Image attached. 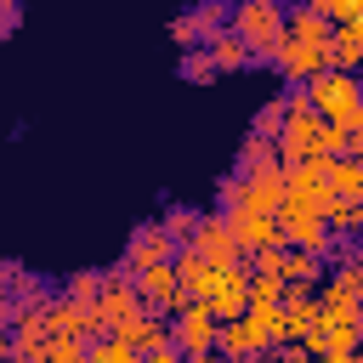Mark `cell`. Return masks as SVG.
I'll list each match as a JSON object with an SVG mask.
<instances>
[{
  "label": "cell",
  "mask_w": 363,
  "mask_h": 363,
  "mask_svg": "<svg viewBox=\"0 0 363 363\" xmlns=\"http://www.w3.org/2000/svg\"><path fill=\"white\" fill-rule=\"evenodd\" d=\"M278 130H284V96L261 102L255 119H250V136H261V142H272V147H278Z\"/></svg>",
  "instance_id": "18"
},
{
  "label": "cell",
  "mask_w": 363,
  "mask_h": 363,
  "mask_svg": "<svg viewBox=\"0 0 363 363\" xmlns=\"http://www.w3.org/2000/svg\"><path fill=\"white\" fill-rule=\"evenodd\" d=\"M329 159L318 164H301V170H284V204H278V227H301V221H323L329 216Z\"/></svg>",
  "instance_id": "1"
},
{
  "label": "cell",
  "mask_w": 363,
  "mask_h": 363,
  "mask_svg": "<svg viewBox=\"0 0 363 363\" xmlns=\"http://www.w3.org/2000/svg\"><path fill=\"white\" fill-rule=\"evenodd\" d=\"M357 79H363V74H357Z\"/></svg>",
  "instance_id": "28"
},
{
  "label": "cell",
  "mask_w": 363,
  "mask_h": 363,
  "mask_svg": "<svg viewBox=\"0 0 363 363\" xmlns=\"http://www.w3.org/2000/svg\"><path fill=\"white\" fill-rule=\"evenodd\" d=\"M284 34H289V40H306V45H323V51H329V34H335V28L323 23V11H318V6H295V11H289V23H284Z\"/></svg>",
  "instance_id": "12"
},
{
  "label": "cell",
  "mask_w": 363,
  "mask_h": 363,
  "mask_svg": "<svg viewBox=\"0 0 363 363\" xmlns=\"http://www.w3.org/2000/svg\"><path fill=\"white\" fill-rule=\"evenodd\" d=\"M17 23H23V6H17V0H0V40L17 34Z\"/></svg>",
  "instance_id": "24"
},
{
  "label": "cell",
  "mask_w": 363,
  "mask_h": 363,
  "mask_svg": "<svg viewBox=\"0 0 363 363\" xmlns=\"http://www.w3.org/2000/svg\"><path fill=\"white\" fill-rule=\"evenodd\" d=\"M62 295H68V301H79V306H96V295H102V272H96V267H85V272H74Z\"/></svg>",
  "instance_id": "21"
},
{
  "label": "cell",
  "mask_w": 363,
  "mask_h": 363,
  "mask_svg": "<svg viewBox=\"0 0 363 363\" xmlns=\"http://www.w3.org/2000/svg\"><path fill=\"white\" fill-rule=\"evenodd\" d=\"M136 318H147V306H142V295H136V278H130L125 267H102V295H96V306H91V329H96V335H119V329L136 323Z\"/></svg>",
  "instance_id": "3"
},
{
  "label": "cell",
  "mask_w": 363,
  "mask_h": 363,
  "mask_svg": "<svg viewBox=\"0 0 363 363\" xmlns=\"http://www.w3.org/2000/svg\"><path fill=\"white\" fill-rule=\"evenodd\" d=\"M329 193L335 199H363V159H329Z\"/></svg>",
  "instance_id": "16"
},
{
  "label": "cell",
  "mask_w": 363,
  "mask_h": 363,
  "mask_svg": "<svg viewBox=\"0 0 363 363\" xmlns=\"http://www.w3.org/2000/svg\"><path fill=\"white\" fill-rule=\"evenodd\" d=\"M91 357V340H51L45 346V363H85Z\"/></svg>",
  "instance_id": "23"
},
{
  "label": "cell",
  "mask_w": 363,
  "mask_h": 363,
  "mask_svg": "<svg viewBox=\"0 0 363 363\" xmlns=\"http://www.w3.org/2000/svg\"><path fill=\"white\" fill-rule=\"evenodd\" d=\"M170 267H176V278H182V295H187V301H204V295H210V284L221 278V272H216L193 244H187V250H176V261H170Z\"/></svg>",
  "instance_id": "9"
},
{
  "label": "cell",
  "mask_w": 363,
  "mask_h": 363,
  "mask_svg": "<svg viewBox=\"0 0 363 363\" xmlns=\"http://www.w3.org/2000/svg\"><path fill=\"white\" fill-rule=\"evenodd\" d=\"M204 306L216 312V323H238V318L250 312V267H233V272H221V278L210 284Z\"/></svg>",
  "instance_id": "8"
},
{
  "label": "cell",
  "mask_w": 363,
  "mask_h": 363,
  "mask_svg": "<svg viewBox=\"0 0 363 363\" xmlns=\"http://www.w3.org/2000/svg\"><path fill=\"white\" fill-rule=\"evenodd\" d=\"M85 363H142V357H136V346H130V340H119V335H96Z\"/></svg>",
  "instance_id": "19"
},
{
  "label": "cell",
  "mask_w": 363,
  "mask_h": 363,
  "mask_svg": "<svg viewBox=\"0 0 363 363\" xmlns=\"http://www.w3.org/2000/svg\"><path fill=\"white\" fill-rule=\"evenodd\" d=\"M272 68H278L289 85H301V91H306V85H312V79L329 68V51H323V45H306V40H289V34H284V45H278V62H272Z\"/></svg>",
  "instance_id": "7"
},
{
  "label": "cell",
  "mask_w": 363,
  "mask_h": 363,
  "mask_svg": "<svg viewBox=\"0 0 363 363\" xmlns=\"http://www.w3.org/2000/svg\"><path fill=\"white\" fill-rule=\"evenodd\" d=\"M199 221H204V210H193V204H170V210L159 216V227L176 238V250H187V244L199 238Z\"/></svg>",
  "instance_id": "15"
},
{
  "label": "cell",
  "mask_w": 363,
  "mask_h": 363,
  "mask_svg": "<svg viewBox=\"0 0 363 363\" xmlns=\"http://www.w3.org/2000/svg\"><path fill=\"white\" fill-rule=\"evenodd\" d=\"M323 227H329L335 238H363V199H329Z\"/></svg>",
  "instance_id": "14"
},
{
  "label": "cell",
  "mask_w": 363,
  "mask_h": 363,
  "mask_svg": "<svg viewBox=\"0 0 363 363\" xmlns=\"http://www.w3.org/2000/svg\"><path fill=\"white\" fill-rule=\"evenodd\" d=\"M329 68L340 74H363V23H346L329 34Z\"/></svg>",
  "instance_id": "11"
},
{
  "label": "cell",
  "mask_w": 363,
  "mask_h": 363,
  "mask_svg": "<svg viewBox=\"0 0 363 363\" xmlns=\"http://www.w3.org/2000/svg\"><path fill=\"white\" fill-rule=\"evenodd\" d=\"M23 278H28V272H23V261H6V255H0V289L11 295V289H17Z\"/></svg>",
  "instance_id": "25"
},
{
  "label": "cell",
  "mask_w": 363,
  "mask_h": 363,
  "mask_svg": "<svg viewBox=\"0 0 363 363\" xmlns=\"http://www.w3.org/2000/svg\"><path fill=\"white\" fill-rule=\"evenodd\" d=\"M193 250L216 267V272H233V267H244L250 255H244V244L233 238V227H227V216L216 210V216H204L199 221V238H193Z\"/></svg>",
  "instance_id": "6"
},
{
  "label": "cell",
  "mask_w": 363,
  "mask_h": 363,
  "mask_svg": "<svg viewBox=\"0 0 363 363\" xmlns=\"http://www.w3.org/2000/svg\"><path fill=\"white\" fill-rule=\"evenodd\" d=\"M204 51H210L216 74H238V68H250V45H244V40L233 34V28H227V34H216V40L204 45Z\"/></svg>",
  "instance_id": "13"
},
{
  "label": "cell",
  "mask_w": 363,
  "mask_h": 363,
  "mask_svg": "<svg viewBox=\"0 0 363 363\" xmlns=\"http://www.w3.org/2000/svg\"><path fill=\"white\" fill-rule=\"evenodd\" d=\"M261 164H278V147L261 142V136H244V147H238V176H244V170H261Z\"/></svg>",
  "instance_id": "20"
},
{
  "label": "cell",
  "mask_w": 363,
  "mask_h": 363,
  "mask_svg": "<svg viewBox=\"0 0 363 363\" xmlns=\"http://www.w3.org/2000/svg\"><path fill=\"white\" fill-rule=\"evenodd\" d=\"M318 363H363V352L357 357H318Z\"/></svg>",
  "instance_id": "27"
},
{
  "label": "cell",
  "mask_w": 363,
  "mask_h": 363,
  "mask_svg": "<svg viewBox=\"0 0 363 363\" xmlns=\"http://www.w3.org/2000/svg\"><path fill=\"white\" fill-rule=\"evenodd\" d=\"M267 363H318V357H312L306 346H278V352H272Z\"/></svg>",
  "instance_id": "26"
},
{
  "label": "cell",
  "mask_w": 363,
  "mask_h": 363,
  "mask_svg": "<svg viewBox=\"0 0 363 363\" xmlns=\"http://www.w3.org/2000/svg\"><path fill=\"white\" fill-rule=\"evenodd\" d=\"M182 79H187V85H210V79H216L210 51H182Z\"/></svg>",
  "instance_id": "22"
},
{
  "label": "cell",
  "mask_w": 363,
  "mask_h": 363,
  "mask_svg": "<svg viewBox=\"0 0 363 363\" xmlns=\"http://www.w3.org/2000/svg\"><path fill=\"white\" fill-rule=\"evenodd\" d=\"M119 340H130V346H136V357H153V352L176 346V340H170V323H164V318H153V312H147V318H136V323H125V329H119Z\"/></svg>",
  "instance_id": "10"
},
{
  "label": "cell",
  "mask_w": 363,
  "mask_h": 363,
  "mask_svg": "<svg viewBox=\"0 0 363 363\" xmlns=\"http://www.w3.org/2000/svg\"><path fill=\"white\" fill-rule=\"evenodd\" d=\"M284 23H289V11H284V6H272V0H238L227 28L250 45V62H278Z\"/></svg>",
  "instance_id": "2"
},
{
  "label": "cell",
  "mask_w": 363,
  "mask_h": 363,
  "mask_svg": "<svg viewBox=\"0 0 363 363\" xmlns=\"http://www.w3.org/2000/svg\"><path fill=\"white\" fill-rule=\"evenodd\" d=\"M284 284H323V255H306V250H284Z\"/></svg>",
  "instance_id": "17"
},
{
  "label": "cell",
  "mask_w": 363,
  "mask_h": 363,
  "mask_svg": "<svg viewBox=\"0 0 363 363\" xmlns=\"http://www.w3.org/2000/svg\"><path fill=\"white\" fill-rule=\"evenodd\" d=\"M176 261V238L159 227V221H142L136 233H130V244H125V272L136 278V272H153V267H170Z\"/></svg>",
  "instance_id": "5"
},
{
  "label": "cell",
  "mask_w": 363,
  "mask_h": 363,
  "mask_svg": "<svg viewBox=\"0 0 363 363\" xmlns=\"http://www.w3.org/2000/svg\"><path fill=\"white\" fill-rule=\"evenodd\" d=\"M216 335H221V323H216V312L204 306V301H187L182 306V318L170 323V340H176V352L193 363V357H210L216 352Z\"/></svg>",
  "instance_id": "4"
}]
</instances>
